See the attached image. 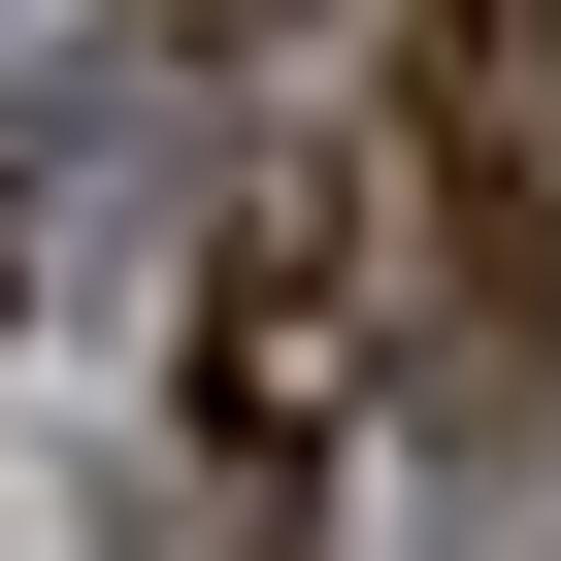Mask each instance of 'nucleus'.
Instances as JSON below:
<instances>
[{
  "label": "nucleus",
  "instance_id": "3",
  "mask_svg": "<svg viewBox=\"0 0 561 561\" xmlns=\"http://www.w3.org/2000/svg\"><path fill=\"white\" fill-rule=\"evenodd\" d=\"M264 34H298V0H133V67H264Z\"/></svg>",
  "mask_w": 561,
  "mask_h": 561
},
{
  "label": "nucleus",
  "instance_id": "4",
  "mask_svg": "<svg viewBox=\"0 0 561 561\" xmlns=\"http://www.w3.org/2000/svg\"><path fill=\"white\" fill-rule=\"evenodd\" d=\"M0 298H34V133H0Z\"/></svg>",
  "mask_w": 561,
  "mask_h": 561
},
{
  "label": "nucleus",
  "instance_id": "2",
  "mask_svg": "<svg viewBox=\"0 0 561 561\" xmlns=\"http://www.w3.org/2000/svg\"><path fill=\"white\" fill-rule=\"evenodd\" d=\"M331 430H364V198H231V264H198V495L298 528Z\"/></svg>",
  "mask_w": 561,
  "mask_h": 561
},
{
  "label": "nucleus",
  "instance_id": "1",
  "mask_svg": "<svg viewBox=\"0 0 561 561\" xmlns=\"http://www.w3.org/2000/svg\"><path fill=\"white\" fill-rule=\"evenodd\" d=\"M397 198H430V364L495 430L528 331H561V0H430L397 34Z\"/></svg>",
  "mask_w": 561,
  "mask_h": 561
}]
</instances>
